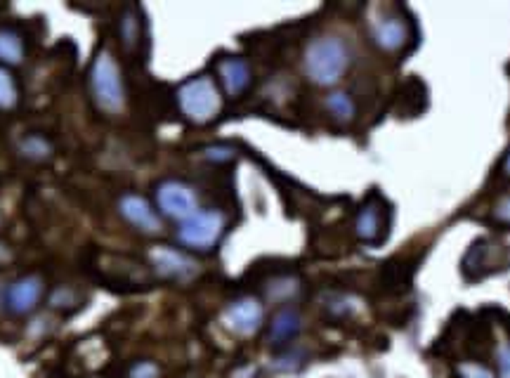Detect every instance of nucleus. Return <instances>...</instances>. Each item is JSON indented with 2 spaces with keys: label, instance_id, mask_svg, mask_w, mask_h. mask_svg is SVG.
<instances>
[{
  "label": "nucleus",
  "instance_id": "obj_1",
  "mask_svg": "<svg viewBox=\"0 0 510 378\" xmlns=\"http://www.w3.org/2000/svg\"><path fill=\"white\" fill-rule=\"evenodd\" d=\"M175 105L189 123L208 125L222 114L225 97L210 73H199V76H192L177 85Z\"/></svg>",
  "mask_w": 510,
  "mask_h": 378
},
{
  "label": "nucleus",
  "instance_id": "obj_2",
  "mask_svg": "<svg viewBox=\"0 0 510 378\" xmlns=\"http://www.w3.org/2000/svg\"><path fill=\"white\" fill-rule=\"evenodd\" d=\"M88 88L97 111L107 114V116H116L125 109L123 73L116 57L111 55V50L100 48L95 53L93 64H90L88 71Z\"/></svg>",
  "mask_w": 510,
  "mask_h": 378
},
{
  "label": "nucleus",
  "instance_id": "obj_3",
  "mask_svg": "<svg viewBox=\"0 0 510 378\" xmlns=\"http://www.w3.org/2000/svg\"><path fill=\"white\" fill-rule=\"evenodd\" d=\"M302 69H305V76L314 85L331 88L345 76L349 69L347 43L338 36L314 38L305 48V55H302Z\"/></svg>",
  "mask_w": 510,
  "mask_h": 378
},
{
  "label": "nucleus",
  "instance_id": "obj_4",
  "mask_svg": "<svg viewBox=\"0 0 510 378\" xmlns=\"http://www.w3.org/2000/svg\"><path fill=\"white\" fill-rule=\"evenodd\" d=\"M227 227V217L217 208L197 210L192 217L180 222L177 227V242L189 251H199V253H208L220 244L222 234Z\"/></svg>",
  "mask_w": 510,
  "mask_h": 378
},
{
  "label": "nucleus",
  "instance_id": "obj_5",
  "mask_svg": "<svg viewBox=\"0 0 510 378\" xmlns=\"http://www.w3.org/2000/svg\"><path fill=\"white\" fill-rule=\"evenodd\" d=\"M154 199H156V208L168 220L185 222L199 210L197 192L182 180H161L154 189Z\"/></svg>",
  "mask_w": 510,
  "mask_h": 378
},
{
  "label": "nucleus",
  "instance_id": "obj_6",
  "mask_svg": "<svg viewBox=\"0 0 510 378\" xmlns=\"http://www.w3.org/2000/svg\"><path fill=\"white\" fill-rule=\"evenodd\" d=\"M390 210L385 201L371 194L354 215V237L362 244H381L388 234Z\"/></svg>",
  "mask_w": 510,
  "mask_h": 378
},
{
  "label": "nucleus",
  "instance_id": "obj_7",
  "mask_svg": "<svg viewBox=\"0 0 510 378\" xmlns=\"http://www.w3.org/2000/svg\"><path fill=\"white\" fill-rule=\"evenodd\" d=\"M371 38L383 53H404L414 41V26L402 15H385L371 26Z\"/></svg>",
  "mask_w": 510,
  "mask_h": 378
},
{
  "label": "nucleus",
  "instance_id": "obj_8",
  "mask_svg": "<svg viewBox=\"0 0 510 378\" xmlns=\"http://www.w3.org/2000/svg\"><path fill=\"white\" fill-rule=\"evenodd\" d=\"M222 322L232 334L237 336H253L257 334L262 324V303L253 296L237 298L234 303H229L227 310L222 312Z\"/></svg>",
  "mask_w": 510,
  "mask_h": 378
},
{
  "label": "nucleus",
  "instance_id": "obj_9",
  "mask_svg": "<svg viewBox=\"0 0 510 378\" xmlns=\"http://www.w3.org/2000/svg\"><path fill=\"white\" fill-rule=\"evenodd\" d=\"M215 73H217V85L227 97L237 100L242 97L246 90L253 83V71H251V64L244 60V57L237 55H225L215 62Z\"/></svg>",
  "mask_w": 510,
  "mask_h": 378
},
{
  "label": "nucleus",
  "instance_id": "obj_10",
  "mask_svg": "<svg viewBox=\"0 0 510 378\" xmlns=\"http://www.w3.org/2000/svg\"><path fill=\"white\" fill-rule=\"evenodd\" d=\"M152 267L165 279H175V282H187L197 274L199 265L187 253L173 249V246H154L149 253Z\"/></svg>",
  "mask_w": 510,
  "mask_h": 378
},
{
  "label": "nucleus",
  "instance_id": "obj_11",
  "mask_svg": "<svg viewBox=\"0 0 510 378\" xmlns=\"http://www.w3.org/2000/svg\"><path fill=\"white\" fill-rule=\"evenodd\" d=\"M118 213L130 227H135L142 234H158L161 232V217L154 210V206L140 194H123L118 199Z\"/></svg>",
  "mask_w": 510,
  "mask_h": 378
},
{
  "label": "nucleus",
  "instance_id": "obj_12",
  "mask_svg": "<svg viewBox=\"0 0 510 378\" xmlns=\"http://www.w3.org/2000/svg\"><path fill=\"white\" fill-rule=\"evenodd\" d=\"M43 294L45 282L41 274H26V277H19L10 284L8 294H5V305L12 314H28L41 303Z\"/></svg>",
  "mask_w": 510,
  "mask_h": 378
},
{
  "label": "nucleus",
  "instance_id": "obj_13",
  "mask_svg": "<svg viewBox=\"0 0 510 378\" xmlns=\"http://www.w3.org/2000/svg\"><path fill=\"white\" fill-rule=\"evenodd\" d=\"M118 38L125 55L137 57L145 45V17L137 5H128L118 19Z\"/></svg>",
  "mask_w": 510,
  "mask_h": 378
},
{
  "label": "nucleus",
  "instance_id": "obj_14",
  "mask_svg": "<svg viewBox=\"0 0 510 378\" xmlns=\"http://www.w3.org/2000/svg\"><path fill=\"white\" fill-rule=\"evenodd\" d=\"M102 260H107V265L97 262V270L107 272V279L113 284H128V286H137L145 284L149 279V272L145 265L130 260V258H121V255H102Z\"/></svg>",
  "mask_w": 510,
  "mask_h": 378
},
{
  "label": "nucleus",
  "instance_id": "obj_15",
  "mask_svg": "<svg viewBox=\"0 0 510 378\" xmlns=\"http://www.w3.org/2000/svg\"><path fill=\"white\" fill-rule=\"evenodd\" d=\"M298 331H300V314L293 307H282L269 322L267 341L269 345H286L298 336Z\"/></svg>",
  "mask_w": 510,
  "mask_h": 378
},
{
  "label": "nucleus",
  "instance_id": "obj_16",
  "mask_svg": "<svg viewBox=\"0 0 510 378\" xmlns=\"http://www.w3.org/2000/svg\"><path fill=\"white\" fill-rule=\"evenodd\" d=\"M26 60V38L19 28L0 26V64L19 66Z\"/></svg>",
  "mask_w": 510,
  "mask_h": 378
},
{
  "label": "nucleus",
  "instance_id": "obj_17",
  "mask_svg": "<svg viewBox=\"0 0 510 378\" xmlns=\"http://www.w3.org/2000/svg\"><path fill=\"white\" fill-rule=\"evenodd\" d=\"M496 253H501V249L489 242H477L473 249L468 251L466 262H463V270L470 274V270H475V277H482V274L498 270V265L503 262L496 260Z\"/></svg>",
  "mask_w": 510,
  "mask_h": 378
},
{
  "label": "nucleus",
  "instance_id": "obj_18",
  "mask_svg": "<svg viewBox=\"0 0 510 378\" xmlns=\"http://www.w3.org/2000/svg\"><path fill=\"white\" fill-rule=\"evenodd\" d=\"M53 152H55L53 142L41 133H31L19 142V154L28 159V161H48L53 156Z\"/></svg>",
  "mask_w": 510,
  "mask_h": 378
},
{
  "label": "nucleus",
  "instance_id": "obj_19",
  "mask_svg": "<svg viewBox=\"0 0 510 378\" xmlns=\"http://www.w3.org/2000/svg\"><path fill=\"white\" fill-rule=\"evenodd\" d=\"M326 109H329V114L334 116V121L347 125L354 121V114H357V107H354L352 97L347 93H340V90H336V93H331L326 97Z\"/></svg>",
  "mask_w": 510,
  "mask_h": 378
},
{
  "label": "nucleus",
  "instance_id": "obj_20",
  "mask_svg": "<svg viewBox=\"0 0 510 378\" xmlns=\"http://www.w3.org/2000/svg\"><path fill=\"white\" fill-rule=\"evenodd\" d=\"M19 105V83L12 71L0 66V111H15Z\"/></svg>",
  "mask_w": 510,
  "mask_h": 378
},
{
  "label": "nucleus",
  "instance_id": "obj_21",
  "mask_svg": "<svg viewBox=\"0 0 510 378\" xmlns=\"http://www.w3.org/2000/svg\"><path fill=\"white\" fill-rule=\"evenodd\" d=\"M265 291H267V298L284 303L300 291V282H298L295 277H279V279H274V282H269Z\"/></svg>",
  "mask_w": 510,
  "mask_h": 378
},
{
  "label": "nucleus",
  "instance_id": "obj_22",
  "mask_svg": "<svg viewBox=\"0 0 510 378\" xmlns=\"http://www.w3.org/2000/svg\"><path fill=\"white\" fill-rule=\"evenodd\" d=\"M456 374H458V378H496L489 366H484L482 362H473V359L458 362Z\"/></svg>",
  "mask_w": 510,
  "mask_h": 378
},
{
  "label": "nucleus",
  "instance_id": "obj_23",
  "mask_svg": "<svg viewBox=\"0 0 510 378\" xmlns=\"http://www.w3.org/2000/svg\"><path fill=\"white\" fill-rule=\"evenodd\" d=\"M158 376H161V369L152 359H137L125 371V378H158Z\"/></svg>",
  "mask_w": 510,
  "mask_h": 378
},
{
  "label": "nucleus",
  "instance_id": "obj_24",
  "mask_svg": "<svg viewBox=\"0 0 510 378\" xmlns=\"http://www.w3.org/2000/svg\"><path fill=\"white\" fill-rule=\"evenodd\" d=\"M201 154L206 161H213V163H229L237 159V149L229 145H210V147H206Z\"/></svg>",
  "mask_w": 510,
  "mask_h": 378
},
{
  "label": "nucleus",
  "instance_id": "obj_25",
  "mask_svg": "<svg viewBox=\"0 0 510 378\" xmlns=\"http://www.w3.org/2000/svg\"><path fill=\"white\" fill-rule=\"evenodd\" d=\"M491 220H494L496 225L510 227V192L503 194V197L494 204V210H491Z\"/></svg>",
  "mask_w": 510,
  "mask_h": 378
},
{
  "label": "nucleus",
  "instance_id": "obj_26",
  "mask_svg": "<svg viewBox=\"0 0 510 378\" xmlns=\"http://www.w3.org/2000/svg\"><path fill=\"white\" fill-rule=\"evenodd\" d=\"M498 378H510V343H501L496 350Z\"/></svg>",
  "mask_w": 510,
  "mask_h": 378
},
{
  "label": "nucleus",
  "instance_id": "obj_27",
  "mask_svg": "<svg viewBox=\"0 0 510 378\" xmlns=\"http://www.w3.org/2000/svg\"><path fill=\"white\" fill-rule=\"evenodd\" d=\"M501 170H503V175H506V177H510V152L506 154V159H503V165H501Z\"/></svg>",
  "mask_w": 510,
  "mask_h": 378
}]
</instances>
